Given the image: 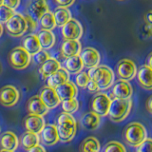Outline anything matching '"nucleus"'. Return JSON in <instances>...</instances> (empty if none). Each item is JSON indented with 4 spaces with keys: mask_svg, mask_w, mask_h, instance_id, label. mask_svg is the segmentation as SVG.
<instances>
[{
    "mask_svg": "<svg viewBox=\"0 0 152 152\" xmlns=\"http://www.w3.org/2000/svg\"><path fill=\"white\" fill-rule=\"evenodd\" d=\"M57 131L59 139L63 142H69L73 139L77 131V123L71 114L62 112L57 119Z\"/></svg>",
    "mask_w": 152,
    "mask_h": 152,
    "instance_id": "obj_1",
    "label": "nucleus"
},
{
    "mask_svg": "<svg viewBox=\"0 0 152 152\" xmlns=\"http://www.w3.org/2000/svg\"><path fill=\"white\" fill-rule=\"evenodd\" d=\"M88 74L90 80L98 86L100 91L109 88L114 84V72L107 66L99 65L95 68L89 69Z\"/></svg>",
    "mask_w": 152,
    "mask_h": 152,
    "instance_id": "obj_2",
    "label": "nucleus"
},
{
    "mask_svg": "<svg viewBox=\"0 0 152 152\" xmlns=\"http://www.w3.org/2000/svg\"><path fill=\"white\" fill-rule=\"evenodd\" d=\"M132 107L131 99H112L107 116L114 123H120L129 115Z\"/></svg>",
    "mask_w": 152,
    "mask_h": 152,
    "instance_id": "obj_3",
    "label": "nucleus"
},
{
    "mask_svg": "<svg viewBox=\"0 0 152 152\" xmlns=\"http://www.w3.org/2000/svg\"><path fill=\"white\" fill-rule=\"evenodd\" d=\"M124 138L126 144L132 147H137L147 138L145 126L138 122H132L124 131Z\"/></svg>",
    "mask_w": 152,
    "mask_h": 152,
    "instance_id": "obj_4",
    "label": "nucleus"
},
{
    "mask_svg": "<svg viewBox=\"0 0 152 152\" xmlns=\"http://www.w3.org/2000/svg\"><path fill=\"white\" fill-rule=\"evenodd\" d=\"M31 56L28 51L23 49V47H16L9 53V63L14 69H25L31 63Z\"/></svg>",
    "mask_w": 152,
    "mask_h": 152,
    "instance_id": "obj_5",
    "label": "nucleus"
},
{
    "mask_svg": "<svg viewBox=\"0 0 152 152\" xmlns=\"http://www.w3.org/2000/svg\"><path fill=\"white\" fill-rule=\"evenodd\" d=\"M6 30L12 37H20L28 31V25L25 16L16 13L6 23Z\"/></svg>",
    "mask_w": 152,
    "mask_h": 152,
    "instance_id": "obj_6",
    "label": "nucleus"
},
{
    "mask_svg": "<svg viewBox=\"0 0 152 152\" xmlns=\"http://www.w3.org/2000/svg\"><path fill=\"white\" fill-rule=\"evenodd\" d=\"M111 104V98L107 93L98 92L95 94L91 101V108L94 113L100 117L107 116L109 107Z\"/></svg>",
    "mask_w": 152,
    "mask_h": 152,
    "instance_id": "obj_7",
    "label": "nucleus"
},
{
    "mask_svg": "<svg viewBox=\"0 0 152 152\" xmlns=\"http://www.w3.org/2000/svg\"><path fill=\"white\" fill-rule=\"evenodd\" d=\"M20 98L18 89L12 85H7L0 88V104L4 107H12L15 106Z\"/></svg>",
    "mask_w": 152,
    "mask_h": 152,
    "instance_id": "obj_8",
    "label": "nucleus"
},
{
    "mask_svg": "<svg viewBox=\"0 0 152 152\" xmlns=\"http://www.w3.org/2000/svg\"><path fill=\"white\" fill-rule=\"evenodd\" d=\"M61 32L65 40H79L83 35V27L78 20L71 18L62 27Z\"/></svg>",
    "mask_w": 152,
    "mask_h": 152,
    "instance_id": "obj_9",
    "label": "nucleus"
},
{
    "mask_svg": "<svg viewBox=\"0 0 152 152\" xmlns=\"http://www.w3.org/2000/svg\"><path fill=\"white\" fill-rule=\"evenodd\" d=\"M117 73L122 80L129 82L137 75V68L135 63L129 59L120 60L117 65Z\"/></svg>",
    "mask_w": 152,
    "mask_h": 152,
    "instance_id": "obj_10",
    "label": "nucleus"
},
{
    "mask_svg": "<svg viewBox=\"0 0 152 152\" xmlns=\"http://www.w3.org/2000/svg\"><path fill=\"white\" fill-rule=\"evenodd\" d=\"M133 93V88L130 83L125 80H118L112 86L111 96L113 99L128 100L130 99Z\"/></svg>",
    "mask_w": 152,
    "mask_h": 152,
    "instance_id": "obj_11",
    "label": "nucleus"
},
{
    "mask_svg": "<svg viewBox=\"0 0 152 152\" xmlns=\"http://www.w3.org/2000/svg\"><path fill=\"white\" fill-rule=\"evenodd\" d=\"M79 56L83 62L84 66L88 69H92L99 66L100 61H101L99 51L90 47L85 48L84 50H81Z\"/></svg>",
    "mask_w": 152,
    "mask_h": 152,
    "instance_id": "obj_12",
    "label": "nucleus"
},
{
    "mask_svg": "<svg viewBox=\"0 0 152 152\" xmlns=\"http://www.w3.org/2000/svg\"><path fill=\"white\" fill-rule=\"evenodd\" d=\"M50 12L46 0H33L28 6V13L32 20L38 22L45 13Z\"/></svg>",
    "mask_w": 152,
    "mask_h": 152,
    "instance_id": "obj_13",
    "label": "nucleus"
},
{
    "mask_svg": "<svg viewBox=\"0 0 152 152\" xmlns=\"http://www.w3.org/2000/svg\"><path fill=\"white\" fill-rule=\"evenodd\" d=\"M39 97L49 109L56 108L61 103V100L58 95H57L55 88H50L48 86H46V87L41 89Z\"/></svg>",
    "mask_w": 152,
    "mask_h": 152,
    "instance_id": "obj_14",
    "label": "nucleus"
},
{
    "mask_svg": "<svg viewBox=\"0 0 152 152\" xmlns=\"http://www.w3.org/2000/svg\"><path fill=\"white\" fill-rule=\"evenodd\" d=\"M24 125H25L27 131H30L39 135L41 131L43 130V128L45 127L46 123L44 117L35 115V114H28L25 118Z\"/></svg>",
    "mask_w": 152,
    "mask_h": 152,
    "instance_id": "obj_15",
    "label": "nucleus"
},
{
    "mask_svg": "<svg viewBox=\"0 0 152 152\" xmlns=\"http://www.w3.org/2000/svg\"><path fill=\"white\" fill-rule=\"evenodd\" d=\"M40 139L47 146L56 145L60 141L58 131L55 125H46L40 133Z\"/></svg>",
    "mask_w": 152,
    "mask_h": 152,
    "instance_id": "obj_16",
    "label": "nucleus"
},
{
    "mask_svg": "<svg viewBox=\"0 0 152 152\" xmlns=\"http://www.w3.org/2000/svg\"><path fill=\"white\" fill-rule=\"evenodd\" d=\"M19 145V139L12 131H5L0 136V148L5 151L14 152Z\"/></svg>",
    "mask_w": 152,
    "mask_h": 152,
    "instance_id": "obj_17",
    "label": "nucleus"
},
{
    "mask_svg": "<svg viewBox=\"0 0 152 152\" xmlns=\"http://www.w3.org/2000/svg\"><path fill=\"white\" fill-rule=\"evenodd\" d=\"M27 109L28 114H35V115H39L44 117L46 114H48L50 109L48 108L45 104L42 102L39 95H35L32 96L28 102Z\"/></svg>",
    "mask_w": 152,
    "mask_h": 152,
    "instance_id": "obj_18",
    "label": "nucleus"
},
{
    "mask_svg": "<svg viewBox=\"0 0 152 152\" xmlns=\"http://www.w3.org/2000/svg\"><path fill=\"white\" fill-rule=\"evenodd\" d=\"M55 90L61 101L71 99V98H76L78 93L77 86L73 82H71V81H68L65 84L59 86L58 88H55Z\"/></svg>",
    "mask_w": 152,
    "mask_h": 152,
    "instance_id": "obj_19",
    "label": "nucleus"
},
{
    "mask_svg": "<svg viewBox=\"0 0 152 152\" xmlns=\"http://www.w3.org/2000/svg\"><path fill=\"white\" fill-rule=\"evenodd\" d=\"M82 50V45L79 40H64L61 45V53L66 58L77 56Z\"/></svg>",
    "mask_w": 152,
    "mask_h": 152,
    "instance_id": "obj_20",
    "label": "nucleus"
},
{
    "mask_svg": "<svg viewBox=\"0 0 152 152\" xmlns=\"http://www.w3.org/2000/svg\"><path fill=\"white\" fill-rule=\"evenodd\" d=\"M139 85L146 90H152V69L148 66H142L137 72Z\"/></svg>",
    "mask_w": 152,
    "mask_h": 152,
    "instance_id": "obj_21",
    "label": "nucleus"
},
{
    "mask_svg": "<svg viewBox=\"0 0 152 152\" xmlns=\"http://www.w3.org/2000/svg\"><path fill=\"white\" fill-rule=\"evenodd\" d=\"M68 81H69V73L65 69L61 68L55 73L47 78V86L52 88H56Z\"/></svg>",
    "mask_w": 152,
    "mask_h": 152,
    "instance_id": "obj_22",
    "label": "nucleus"
},
{
    "mask_svg": "<svg viewBox=\"0 0 152 152\" xmlns=\"http://www.w3.org/2000/svg\"><path fill=\"white\" fill-rule=\"evenodd\" d=\"M82 126L87 130H95L100 126L101 124V117L97 115L93 111L87 112L81 118Z\"/></svg>",
    "mask_w": 152,
    "mask_h": 152,
    "instance_id": "obj_23",
    "label": "nucleus"
},
{
    "mask_svg": "<svg viewBox=\"0 0 152 152\" xmlns=\"http://www.w3.org/2000/svg\"><path fill=\"white\" fill-rule=\"evenodd\" d=\"M22 47L26 51H28V53H30V55H34L38 51H40L42 50L39 39H38L36 34L27 35L23 40Z\"/></svg>",
    "mask_w": 152,
    "mask_h": 152,
    "instance_id": "obj_24",
    "label": "nucleus"
},
{
    "mask_svg": "<svg viewBox=\"0 0 152 152\" xmlns=\"http://www.w3.org/2000/svg\"><path fill=\"white\" fill-rule=\"evenodd\" d=\"M60 69H61V65L59 63V61L50 57L49 60L46 61L45 63L40 66L39 72L43 79H47V78H49L50 75L55 73L57 70H59Z\"/></svg>",
    "mask_w": 152,
    "mask_h": 152,
    "instance_id": "obj_25",
    "label": "nucleus"
},
{
    "mask_svg": "<svg viewBox=\"0 0 152 152\" xmlns=\"http://www.w3.org/2000/svg\"><path fill=\"white\" fill-rule=\"evenodd\" d=\"M64 65H65V69L69 73H72V74H78L84 69L83 62L81 60L79 55L66 58Z\"/></svg>",
    "mask_w": 152,
    "mask_h": 152,
    "instance_id": "obj_26",
    "label": "nucleus"
},
{
    "mask_svg": "<svg viewBox=\"0 0 152 152\" xmlns=\"http://www.w3.org/2000/svg\"><path fill=\"white\" fill-rule=\"evenodd\" d=\"M40 142V137L38 134H35V133H32L30 131H26L24 132L21 138H20V144L21 146L24 149L28 150L34 147L36 145H39Z\"/></svg>",
    "mask_w": 152,
    "mask_h": 152,
    "instance_id": "obj_27",
    "label": "nucleus"
},
{
    "mask_svg": "<svg viewBox=\"0 0 152 152\" xmlns=\"http://www.w3.org/2000/svg\"><path fill=\"white\" fill-rule=\"evenodd\" d=\"M38 39L40 42V46L42 50H50L55 44V35L51 31L42 30L38 33Z\"/></svg>",
    "mask_w": 152,
    "mask_h": 152,
    "instance_id": "obj_28",
    "label": "nucleus"
},
{
    "mask_svg": "<svg viewBox=\"0 0 152 152\" xmlns=\"http://www.w3.org/2000/svg\"><path fill=\"white\" fill-rule=\"evenodd\" d=\"M101 144L97 138L93 136L87 137L80 145V152H100Z\"/></svg>",
    "mask_w": 152,
    "mask_h": 152,
    "instance_id": "obj_29",
    "label": "nucleus"
},
{
    "mask_svg": "<svg viewBox=\"0 0 152 152\" xmlns=\"http://www.w3.org/2000/svg\"><path fill=\"white\" fill-rule=\"evenodd\" d=\"M56 26L63 27L66 23H68L71 19V13L66 8H56L53 12Z\"/></svg>",
    "mask_w": 152,
    "mask_h": 152,
    "instance_id": "obj_30",
    "label": "nucleus"
},
{
    "mask_svg": "<svg viewBox=\"0 0 152 152\" xmlns=\"http://www.w3.org/2000/svg\"><path fill=\"white\" fill-rule=\"evenodd\" d=\"M39 23H40V27H41L42 30L52 31L56 27L53 12H48L47 13H45L39 20Z\"/></svg>",
    "mask_w": 152,
    "mask_h": 152,
    "instance_id": "obj_31",
    "label": "nucleus"
},
{
    "mask_svg": "<svg viewBox=\"0 0 152 152\" xmlns=\"http://www.w3.org/2000/svg\"><path fill=\"white\" fill-rule=\"evenodd\" d=\"M61 106H62V109H63V112L72 115L73 113H75L78 110L79 102L76 98H71V99L61 101Z\"/></svg>",
    "mask_w": 152,
    "mask_h": 152,
    "instance_id": "obj_32",
    "label": "nucleus"
},
{
    "mask_svg": "<svg viewBox=\"0 0 152 152\" xmlns=\"http://www.w3.org/2000/svg\"><path fill=\"white\" fill-rule=\"evenodd\" d=\"M104 152H126V149L120 142L110 141L104 146Z\"/></svg>",
    "mask_w": 152,
    "mask_h": 152,
    "instance_id": "obj_33",
    "label": "nucleus"
},
{
    "mask_svg": "<svg viewBox=\"0 0 152 152\" xmlns=\"http://www.w3.org/2000/svg\"><path fill=\"white\" fill-rule=\"evenodd\" d=\"M14 14H15V12L13 10L4 6V5L0 6V24H6Z\"/></svg>",
    "mask_w": 152,
    "mask_h": 152,
    "instance_id": "obj_34",
    "label": "nucleus"
},
{
    "mask_svg": "<svg viewBox=\"0 0 152 152\" xmlns=\"http://www.w3.org/2000/svg\"><path fill=\"white\" fill-rule=\"evenodd\" d=\"M89 81H90V77L88 74V72L81 71V72L77 74L75 78V83H76L75 85L81 88H87V86Z\"/></svg>",
    "mask_w": 152,
    "mask_h": 152,
    "instance_id": "obj_35",
    "label": "nucleus"
},
{
    "mask_svg": "<svg viewBox=\"0 0 152 152\" xmlns=\"http://www.w3.org/2000/svg\"><path fill=\"white\" fill-rule=\"evenodd\" d=\"M50 58V54L44 50H41L40 51H38L36 54L33 55V61H34V63H36L37 65H41V66Z\"/></svg>",
    "mask_w": 152,
    "mask_h": 152,
    "instance_id": "obj_36",
    "label": "nucleus"
},
{
    "mask_svg": "<svg viewBox=\"0 0 152 152\" xmlns=\"http://www.w3.org/2000/svg\"><path fill=\"white\" fill-rule=\"evenodd\" d=\"M135 152H152V138L146 139L136 147Z\"/></svg>",
    "mask_w": 152,
    "mask_h": 152,
    "instance_id": "obj_37",
    "label": "nucleus"
},
{
    "mask_svg": "<svg viewBox=\"0 0 152 152\" xmlns=\"http://www.w3.org/2000/svg\"><path fill=\"white\" fill-rule=\"evenodd\" d=\"M3 5L10 9L13 10V11H15V10L19 7V5H20V0H4Z\"/></svg>",
    "mask_w": 152,
    "mask_h": 152,
    "instance_id": "obj_38",
    "label": "nucleus"
},
{
    "mask_svg": "<svg viewBox=\"0 0 152 152\" xmlns=\"http://www.w3.org/2000/svg\"><path fill=\"white\" fill-rule=\"evenodd\" d=\"M54 3L58 6L59 8H66L70 7L71 5L74 3L75 0H53Z\"/></svg>",
    "mask_w": 152,
    "mask_h": 152,
    "instance_id": "obj_39",
    "label": "nucleus"
},
{
    "mask_svg": "<svg viewBox=\"0 0 152 152\" xmlns=\"http://www.w3.org/2000/svg\"><path fill=\"white\" fill-rule=\"evenodd\" d=\"M25 19H26V22H27V25H28V31H32L33 30H35L36 27H37V22L32 20V19L28 15H26Z\"/></svg>",
    "mask_w": 152,
    "mask_h": 152,
    "instance_id": "obj_40",
    "label": "nucleus"
},
{
    "mask_svg": "<svg viewBox=\"0 0 152 152\" xmlns=\"http://www.w3.org/2000/svg\"><path fill=\"white\" fill-rule=\"evenodd\" d=\"M87 88H88V90L90 93H98V92H100V89L98 88V86L95 84L92 80H90L88 82V84L87 86Z\"/></svg>",
    "mask_w": 152,
    "mask_h": 152,
    "instance_id": "obj_41",
    "label": "nucleus"
},
{
    "mask_svg": "<svg viewBox=\"0 0 152 152\" xmlns=\"http://www.w3.org/2000/svg\"><path fill=\"white\" fill-rule=\"evenodd\" d=\"M27 152H47V150L43 145H36L34 147H32V148L27 150Z\"/></svg>",
    "mask_w": 152,
    "mask_h": 152,
    "instance_id": "obj_42",
    "label": "nucleus"
},
{
    "mask_svg": "<svg viewBox=\"0 0 152 152\" xmlns=\"http://www.w3.org/2000/svg\"><path fill=\"white\" fill-rule=\"evenodd\" d=\"M145 21L149 24V25H152V11H149L145 14Z\"/></svg>",
    "mask_w": 152,
    "mask_h": 152,
    "instance_id": "obj_43",
    "label": "nucleus"
},
{
    "mask_svg": "<svg viewBox=\"0 0 152 152\" xmlns=\"http://www.w3.org/2000/svg\"><path fill=\"white\" fill-rule=\"evenodd\" d=\"M146 108H147V110H148L152 114V96H150L148 98V100H147V102H146Z\"/></svg>",
    "mask_w": 152,
    "mask_h": 152,
    "instance_id": "obj_44",
    "label": "nucleus"
},
{
    "mask_svg": "<svg viewBox=\"0 0 152 152\" xmlns=\"http://www.w3.org/2000/svg\"><path fill=\"white\" fill-rule=\"evenodd\" d=\"M146 62H147L146 66H148L149 68L152 69V52L148 55V57H147V61H146Z\"/></svg>",
    "mask_w": 152,
    "mask_h": 152,
    "instance_id": "obj_45",
    "label": "nucleus"
},
{
    "mask_svg": "<svg viewBox=\"0 0 152 152\" xmlns=\"http://www.w3.org/2000/svg\"><path fill=\"white\" fill-rule=\"evenodd\" d=\"M2 33H3V25L2 24H0V37H1Z\"/></svg>",
    "mask_w": 152,
    "mask_h": 152,
    "instance_id": "obj_46",
    "label": "nucleus"
},
{
    "mask_svg": "<svg viewBox=\"0 0 152 152\" xmlns=\"http://www.w3.org/2000/svg\"><path fill=\"white\" fill-rule=\"evenodd\" d=\"M3 1H4V0H0V6H2V5H3Z\"/></svg>",
    "mask_w": 152,
    "mask_h": 152,
    "instance_id": "obj_47",
    "label": "nucleus"
},
{
    "mask_svg": "<svg viewBox=\"0 0 152 152\" xmlns=\"http://www.w3.org/2000/svg\"><path fill=\"white\" fill-rule=\"evenodd\" d=\"M0 152H12V151H5V150H1Z\"/></svg>",
    "mask_w": 152,
    "mask_h": 152,
    "instance_id": "obj_48",
    "label": "nucleus"
},
{
    "mask_svg": "<svg viewBox=\"0 0 152 152\" xmlns=\"http://www.w3.org/2000/svg\"><path fill=\"white\" fill-rule=\"evenodd\" d=\"M119 1H123V0H119Z\"/></svg>",
    "mask_w": 152,
    "mask_h": 152,
    "instance_id": "obj_49",
    "label": "nucleus"
}]
</instances>
